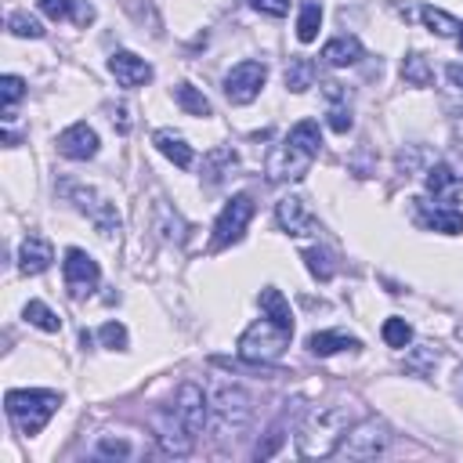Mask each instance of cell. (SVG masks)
<instances>
[{
    "label": "cell",
    "instance_id": "1",
    "mask_svg": "<svg viewBox=\"0 0 463 463\" xmlns=\"http://www.w3.org/2000/svg\"><path fill=\"white\" fill-rule=\"evenodd\" d=\"M318 148H322L318 123H315V119H300V123L286 134V141H279V145L268 152V163H264L268 181H271V184L300 181V177L311 170Z\"/></svg>",
    "mask_w": 463,
    "mask_h": 463
},
{
    "label": "cell",
    "instance_id": "2",
    "mask_svg": "<svg viewBox=\"0 0 463 463\" xmlns=\"http://www.w3.org/2000/svg\"><path fill=\"white\" fill-rule=\"evenodd\" d=\"M354 416L347 405H318L304 416L300 430H297V452L304 459H322V456H333L336 445L344 441V434L351 430Z\"/></svg>",
    "mask_w": 463,
    "mask_h": 463
},
{
    "label": "cell",
    "instance_id": "3",
    "mask_svg": "<svg viewBox=\"0 0 463 463\" xmlns=\"http://www.w3.org/2000/svg\"><path fill=\"white\" fill-rule=\"evenodd\" d=\"M250 416H253L250 391L242 383H235V380H224V376L213 380V387H210V423H213V434L235 441L246 430Z\"/></svg>",
    "mask_w": 463,
    "mask_h": 463
},
{
    "label": "cell",
    "instance_id": "4",
    "mask_svg": "<svg viewBox=\"0 0 463 463\" xmlns=\"http://www.w3.org/2000/svg\"><path fill=\"white\" fill-rule=\"evenodd\" d=\"M61 398L54 391H36V387H18V391H7L4 394V409L11 416V423L18 427V434L33 438L47 427V420L58 412Z\"/></svg>",
    "mask_w": 463,
    "mask_h": 463
},
{
    "label": "cell",
    "instance_id": "5",
    "mask_svg": "<svg viewBox=\"0 0 463 463\" xmlns=\"http://www.w3.org/2000/svg\"><path fill=\"white\" fill-rule=\"evenodd\" d=\"M293 329H282L279 322H271L268 315L260 322H253L242 336H239V354L246 362H279L282 351L289 347Z\"/></svg>",
    "mask_w": 463,
    "mask_h": 463
},
{
    "label": "cell",
    "instance_id": "6",
    "mask_svg": "<svg viewBox=\"0 0 463 463\" xmlns=\"http://www.w3.org/2000/svg\"><path fill=\"white\" fill-rule=\"evenodd\" d=\"M391 445V430L383 420H362V423H351V430L344 434V441L336 445L333 456H344V459H376L383 456Z\"/></svg>",
    "mask_w": 463,
    "mask_h": 463
},
{
    "label": "cell",
    "instance_id": "7",
    "mask_svg": "<svg viewBox=\"0 0 463 463\" xmlns=\"http://www.w3.org/2000/svg\"><path fill=\"white\" fill-rule=\"evenodd\" d=\"M61 192L69 195V203H72L83 217L94 221V228H98L105 239L119 232V213H116V206H112L105 195H98V188H90V184H61Z\"/></svg>",
    "mask_w": 463,
    "mask_h": 463
},
{
    "label": "cell",
    "instance_id": "8",
    "mask_svg": "<svg viewBox=\"0 0 463 463\" xmlns=\"http://www.w3.org/2000/svg\"><path fill=\"white\" fill-rule=\"evenodd\" d=\"M264 80H268V65L257 61V58H246V61H239V65L228 69V76H224V98L232 105H250L260 94Z\"/></svg>",
    "mask_w": 463,
    "mask_h": 463
},
{
    "label": "cell",
    "instance_id": "9",
    "mask_svg": "<svg viewBox=\"0 0 463 463\" xmlns=\"http://www.w3.org/2000/svg\"><path fill=\"white\" fill-rule=\"evenodd\" d=\"M250 217H253V199L250 195H232L224 203V210L217 213V221H213V250L235 246L242 239Z\"/></svg>",
    "mask_w": 463,
    "mask_h": 463
},
{
    "label": "cell",
    "instance_id": "10",
    "mask_svg": "<svg viewBox=\"0 0 463 463\" xmlns=\"http://www.w3.org/2000/svg\"><path fill=\"white\" fill-rule=\"evenodd\" d=\"M61 275H65V289L72 300H83L94 293L98 279H101V268L98 260L87 253V250H65V260H61Z\"/></svg>",
    "mask_w": 463,
    "mask_h": 463
},
{
    "label": "cell",
    "instance_id": "11",
    "mask_svg": "<svg viewBox=\"0 0 463 463\" xmlns=\"http://www.w3.org/2000/svg\"><path fill=\"white\" fill-rule=\"evenodd\" d=\"M170 409L181 416V423H184L192 434H203L206 423H210V394H206L199 383H192V380H184V383L177 387Z\"/></svg>",
    "mask_w": 463,
    "mask_h": 463
},
{
    "label": "cell",
    "instance_id": "12",
    "mask_svg": "<svg viewBox=\"0 0 463 463\" xmlns=\"http://www.w3.org/2000/svg\"><path fill=\"white\" fill-rule=\"evenodd\" d=\"M156 441H159V449L166 452V456H188L192 452V445H195V434L181 423V416L170 409V412H159L156 416Z\"/></svg>",
    "mask_w": 463,
    "mask_h": 463
},
{
    "label": "cell",
    "instance_id": "13",
    "mask_svg": "<svg viewBox=\"0 0 463 463\" xmlns=\"http://www.w3.org/2000/svg\"><path fill=\"white\" fill-rule=\"evenodd\" d=\"M275 221H279V228H282L286 235H311V232L318 228L311 206H307L300 195L279 199V203H275Z\"/></svg>",
    "mask_w": 463,
    "mask_h": 463
},
{
    "label": "cell",
    "instance_id": "14",
    "mask_svg": "<svg viewBox=\"0 0 463 463\" xmlns=\"http://www.w3.org/2000/svg\"><path fill=\"white\" fill-rule=\"evenodd\" d=\"M423 181H427V192L434 195L438 206H456L463 199V177L449 163H434Z\"/></svg>",
    "mask_w": 463,
    "mask_h": 463
},
{
    "label": "cell",
    "instance_id": "15",
    "mask_svg": "<svg viewBox=\"0 0 463 463\" xmlns=\"http://www.w3.org/2000/svg\"><path fill=\"white\" fill-rule=\"evenodd\" d=\"M58 152H61L65 159H76V163L94 159V156H98V134H94V127H87V123L65 127V130L58 134Z\"/></svg>",
    "mask_w": 463,
    "mask_h": 463
},
{
    "label": "cell",
    "instance_id": "16",
    "mask_svg": "<svg viewBox=\"0 0 463 463\" xmlns=\"http://www.w3.org/2000/svg\"><path fill=\"white\" fill-rule=\"evenodd\" d=\"M109 72L116 76L119 87H145L152 80V65L145 58H137L134 51H116L109 58Z\"/></svg>",
    "mask_w": 463,
    "mask_h": 463
},
{
    "label": "cell",
    "instance_id": "17",
    "mask_svg": "<svg viewBox=\"0 0 463 463\" xmlns=\"http://www.w3.org/2000/svg\"><path fill=\"white\" fill-rule=\"evenodd\" d=\"M54 260V246L43 239V235H25L22 246H18V268L22 275H40L47 271Z\"/></svg>",
    "mask_w": 463,
    "mask_h": 463
},
{
    "label": "cell",
    "instance_id": "18",
    "mask_svg": "<svg viewBox=\"0 0 463 463\" xmlns=\"http://www.w3.org/2000/svg\"><path fill=\"white\" fill-rule=\"evenodd\" d=\"M152 145H156V148H159V152H163V156H166L174 166H181V170H188V166L195 163V152H192V145H188L181 134L166 130V127L152 134Z\"/></svg>",
    "mask_w": 463,
    "mask_h": 463
},
{
    "label": "cell",
    "instance_id": "19",
    "mask_svg": "<svg viewBox=\"0 0 463 463\" xmlns=\"http://www.w3.org/2000/svg\"><path fill=\"white\" fill-rule=\"evenodd\" d=\"M362 58V40L358 36H333L326 47H322V61L333 65V69H347Z\"/></svg>",
    "mask_w": 463,
    "mask_h": 463
},
{
    "label": "cell",
    "instance_id": "20",
    "mask_svg": "<svg viewBox=\"0 0 463 463\" xmlns=\"http://www.w3.org/2000/svg\"><path fill=\"white\" fill-rule=\"evenodd\" d=\"M354 347H362L358 336H347L340 329H322V333H311L307 336V351L318 354V358H329L336 351H354Z\"/></svg>",
    "mask_w": 463,
    "mask_h": 463
},
{
    "label": "cell",
    "instance_id": "21",
    "mask_svg": "<svg viewBox=\"0 0 463 463\" xmlns=\"http://www.w3.org/2000/svg\"><path fill=\"white\" fill-rule=\"evenodd\" d=\"M326 98H329V127L336 130V134H347L351 130V98H347V90L340 87V83H326Z\"/></svg>",
    "mask_w": 463,
    "mask_h": 463
},
{
    "label": "cell",
    "instance_id": "22",
    "mask_svg": "<svg viewBox=\"0 0 463 463\" xmlns=\"http://www.w3.org/2000/svg\"><path fill=\"white\" fill-rule=\"evenodd\" d=\"M152 232H159V239H166V242H184V221H181V213L170 210L166 203H156Z\"/></svg>",
    "mask_w": 463,
    "mask_h": 463
},
{
    "label": "cell",
    "instance_id": "23",
    "mask_svg": "<svg viewBox=\"0 0 463 463\" xmlns=\"http://www.w3.org/2000/svg\"><path fill=\"white\" fill-rule=\"evenodd\" d=\"M420 224H427L441 235H463V213L456 206H434V210L420 213Z\"/></svg>",
    "mask_w": 463,
    "mask_h": 463
},
{
    "label": "cell",
    "instance_id": "24",
    "mask_svg": "<svg viewBox=\"0 0 463 463\" xmlns=\"http://www.w3.org/2000/svg\"><path fill=\"white\" fill-rule=\"evenodd\" d=\"M260 311L271 318V322H279L282 329H293V311H289V304H286V297L275 289V286H264L260 289Z\"/></svg>",
    "mask_w": 463,
    "mask_h": 463
},
{
    "label": "cell",
    "instance_id": "25",
    "mask_svg": "<svg viewBox=\"0 0 463 463\" xmlns=\"http://www.w3.org/2000/svg\"><path fill=\"white\" fill-rule=\"evenodd\" d=\"M402 80L412 83V87H430V83H434V69H430L427 54H420V51L405 54V61H402Z\"/></svg>",
    "mask_w": 463,
    "mask_h": 463
},
{
    "label": "cell",
    "instance_id": "26",
    "mask_svg": "<svg viewBox=\"0 0 463 463\" xmlns=\"http://www.w3.org/2000/svg\"><path fill=\"white\" fill-rule=\"evenodd\" d=\"M318 25H322V4L318 0H304L300 4V18H297V40L311 43L318 36Z\"/></svg>",
    "mask_w": 463,
    "mask_h": 463
},
{
    "label": "cell",
    "instance_id": "27",
    "mask_svg": "<svg viewBox=\"0 0 463 463\" xmlns=\"http://www.w3.org/2000/svg\"><path fill=\"white\" fill-rule=\"evenodd\" d=\"M174 101L188 112V116H210L213 109H210V98L203 94V90H195L192 83H177L174 87Z\"/></svg>",
    "mask_w": 463,
    "mask_h": 463
},
{
    "label": "cell",
    "instance_id": "28",
    "mask_svg": "<svg viewBox=\"0 0 463 463\" xmlns=\"http://www.w3.org/2000/svg\"><path fill=\"white\" fill-rule=\"evenodd\" d=\"M420 18H423V25H427L430 33H438V36H459V29H463V22L452 18V14L441 11V7H423Z\"/></svg>",
    "mask_w": 463,
    "mask_h": 463
},
{
    "label": "cell",
    "instance_id": "29",
    "mask_svg": "<svg viewBox=\"0 0 463 463\" xmlns=\"http://www.w3.org/2000/svg\"><path fill=\"white\" fill-rule=\"evenodd\" d=\"M315 83V65H311V58H289V65H286V87L293 90V94H300V90H307Z\"/></svg>",
    "mask_w": 463,
    "mask_h": 463
},
{
    "label": "cell",
    "instance_id": "30",
    "mask_svg": "<svg viewBox=\"0 0 463 463\" xmlns=\"http://www.w3.org/2000/svg\"><path fill=\"white\" fill-rule=\"evenodd\" d=\"M22 315H25L29 326H36V329H43V333H58V329H61V318H58L43 300H29Z\"/></svg>",
    "mask_w": 463,
    "mask_h": 463
},
{
    "label": "cell",
    "instance_id": "31",
    "mask_svg": "<svg viewBox=\"0 0 463 463\" xmlns=\"http://www.w3.org/2000/svg\"><path fill=\"white\" fill-rule=\"evenodd\" d=\"M0 98H4V119H14V105L25 98V80L22 76H0Z\"/></svg>",
    "mask_w": 463,
    "mask_h": 463
},
{
    "label": "cell",
    "instance_id": "32",
    "mask_svg": "<svg viewBox=\"0 0 463 463\" xmlns=\"http://www.w3.org/2000/svg\"><path fill=\"white\" fill-rule=\"evenodd\" d=\"M232 166H235V152L232 148H213L206 156V184H217Z\"/></svg>",
    "mask_w": 463,
    "mask_h": 463
},
{
    "label": "cell",
    "instance_id": "33",
    "mask_svg": "<svg viewBox=\"0 0 463 463\" xmlns=\"http://www.w3.org/2000/svg\"><path fill=\"white\" fill-rule=\"evenodd\" d=\"M7 29H11L14 36H29V40H40V36L47 33L29 11H11V14H7Z\"/></svg>",
    "mask_w": 463,
    "mask_h": 463
},
{
    "label": "cell",
    "instance_id": "34",
    "mask_svg": "<svg viewBox=\"0 0 463 463\" xmlns=\"http://www.w3.org/2000/svg\"><path fill=\"white\" fill-rule=\"evenodd\" d=\"M304 264H307V271L315 275V279H333V260H329V250H322V246H311V250H304Z\"/></svg>",
    "mask_w": 463,
    "mask_h": 463
},
{
    "label": "cell",
    "instance_id": "35",
    "mask_svg": "<svg viewBox=\"0 0 463 463\" xmlns=\"http://www.w3.org/2000/svg\"><path fill=\"white\" fill-rule=\"evenodd\" d=\"M383 340H387V347H409L412 344V326L405 322V318H387L383 322Z\"/></svg>",
    "mask_w": 463,
    "mask_h": 463
},
{
    "label": "cell",
    "instance_id": "36",
    "mask_svg": "<svg viewBox=\"0 0 463 463\" xmlns=\"http://www.w3.org/2000/svg\"><path fill=\"white\" fill-rule=\"evenodd\" d=\"M98 340L109 347V351H123L127 347V326L123 322H105L98 329Z\"/></svg>",
    "mask_w": 463,
    "mask_h": 463
},
{
    "label": "cell",
    "instance_id": "37",
    "mask_svg": "<svg viewBox=\"0 0 463 463\" xmlns=\"http://www.w3.org/2000/svg\"><path fill=\"white\" fill-rule=\"evenodd\" d=\"M434 362H438V351H434V344H416V347H412V358H409V369L423 376V373H427Z\"/></svg>",
    "mask_w": 463,
    "mask_h": 463
},
{
    "label": "cell",
    "instance_id": "38",
    "mask_svg": "<svg viewBox=\"0 0 463 463\" xmlns=\"http://www.w3.org/2000/svg\"><path fill=\"white\" fill-rule=\"evenodd\" d=\"M98 456H101V459H127V456H130V441L105 434V438L98 441Z\"/></svg>",
    "mask_w": 463,
    "mask_h": 463
},
{
    "label": "cell",
    "instance_id": "39",
    "mask_svg": "<svg viewBox=\"0 0 463 463\" xmlns=\"http://www.w3.org/2000/svg\"><path fill=\"white\" fill-rule=\"evenodd\" d=\"M72 4L76 0H36V7L51 18V22H61V18H72Z\"/></svg>",
    "mask_w": 463,
    "mask_h": 463
},
{
    "label": "cell",
    "instance_id": "40",
    "mask_svg": "<svg viewBox=\"0 0 463 463\" xmlns=\"http://www.w3.org/2000/svg\"><path fill=\"white\" fill-rule=\"evenodd\" d=\"M253 11L268 14V18H286L289 14V0H246Z\"/></svg>",
    "mask_w": 463,
    "mask_h": 463
},
{
    "label": "cell",
    "instance_id": "41",
    "mask_svg": "<svg viewBox=\"0 0 463 463\" xmlns=\"http://www.w3.org/2000/svg\"><path fill=\"white\" fill-rule=\"evenodd\" d=\"M72 22H76V25H90V22H94V4L76 0V4H72Z\"/></svg>",
    "mask_w": 463,
    "mask_h": 463
},
{
    "label": "cell",
    "instance_id": "42",
    "mask_svg": "<svg viewBox=\"0 0 463 463\" xmlns=\"http://www.w3.org/2000/svg\"><path fill=\"white\" fill-rule=\"evenodd\" d=\"M112 123L119 127V134H127V130H130V116H127V105H119V109H112Z\"/></svg>",
    "mask_w": 463,
    "mask_h": 463
},
{
    "label": "cell",
    "instance_id": "43",
    "mask_svg": "<svg viewBox=\"0 0 463 463\" xmlns=\"http://www.w3.org/2000/svg\"><path fill=\"white\" fill-rule=\"evenodd\" d=\"M445 76H449V83H452V87H459V90H463V61H452V65L445 69Z\"/></svg>",
    "mask_w": 463,
    "mask_h": 463
},
{
    "label": "cell",
    "instance_id": "44",
    "mask_svg": "<svg viewBox=\"0 0 463 463\" xmlns=\"http://www.w3.org/2000/svg\"><path fill=\"white\" fill-rule=\"evenodd\" d=\"M456 391H459V398H463V369L456 373Z\"/></svg>",
    "mask_w": 463,
    "mask_h": 463
},
{
    "label": "cell",
    "instance_id": "45",
    "mask_svg": "<svg viewBox=\"0 0 463 463\" xmlns=\"http://www.w3.org/2000/svg\"><path fill=\"white\" fill-rule=\"evenodd\" d=\"M459 47H463V29H459Z\"/></svg>",
    "mask_w": 463,
    "mask_h": 463
}]
</instances>
